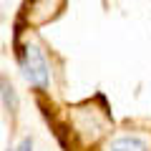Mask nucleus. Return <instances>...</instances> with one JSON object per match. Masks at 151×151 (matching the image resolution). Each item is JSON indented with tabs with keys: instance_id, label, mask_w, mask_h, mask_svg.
I'll use <instances>...</instances> for the list:
<instances>
[{
	"instance_id": "4",
	"label": "nucleus",
	"mask_w": 151,
	"mask_h": 151,
	"mask_svg": "<svg viewBox=\"0 0 151 151\" xmlns=\"http://www.w3.org/2000/svg\"><path fill=\"white\" fill-rule=\"evenodd\" d=\"M30 149H33V141H30V139H25L20 146H18V149H13V151H30Z\"/></svg>"
},
{
	"instance_id": "3",
	"label": "nucleus",
	"mask_w": 151,
	"mask_h": 151,
	"mask_svg": "<svg viewBox=\"0 0 151 151\" xmlns=\"http://www.w3.org/2000/svg\"><path fill=\"white\" fill-rule=\"evenodd\" d=\"M13 88L8 86V81H3V101H5V108L8 111H13V108H15V101H13Z\"/></svg>"
},
{
	"instance_id": "2",
	"label": "nucleus",
	"mask_w": 151,
	"mask_h": 151,
	"mask_svg": "<svg viewBox=\"0 0 151 151\" xmlns=\"http://www.w3.org/2000/svg\"><path fill=\"white\" fill-rule=\"evenodd\" d=\"M106 151H146V141L139 136H121V139L111 141Z\"/></svg>"
},
{
	"instance_id": "1",
	"label": "nucleus",
	"mask_w": 151,
	"mask_h": 151,
	"mask_svg": "<svg viewBox=\"0 0 151 151\" xmlns=\"http://www.w3.org/2000/svg\"><path fill=\"white\" fill-rule=\"evenodd\" d=\"M20 63H23V70H25V78L33 83L35 88H45L48 86V63H45L43 53L35 48V45H25L20 53Z\"/></svg>"
}]
</instances>
